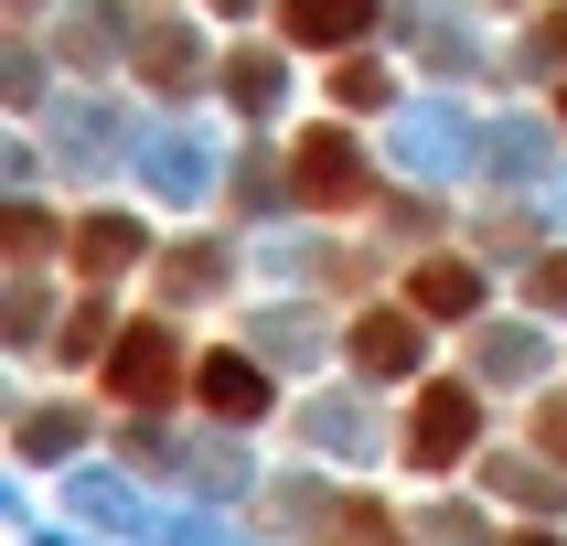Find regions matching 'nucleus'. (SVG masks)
Listing matches in <instances>:
<instances>
[{
  "mask_svg": "<svg viewBox=\"0 0 567 546\" xmlns=\"http://www.w3.org/2000/svg\"><path fill=\"white\" fill-rule=\"evenodd\" d=\"M183 375V353H172V332L161 321H128L118 343H107V364H96V385L118 396V408H161V385Z\"/></svg>",
  "mask_w": 567,
  "mask_h": 546,
  "instance_id": "obj_1",
  "label": "nucleus"
},
{
  "mask_svg": "<svg viewBox=\"0 0 567 546\" xmlns=\"http://www.w3.org/2000/svg\"><path fill=\"white\" fill-rule=\"evenodd\" d=\"M472 429H482L472 385H429V396L408 408V461H429V472H450V461L472 450Z\"/></svg>",
  "mask_w": 567,
  "mask_h": 546,
  "instance_id": "obj_2",
  "label": "nucleus"
},
{
  "mask_svg": "<svg viewBox=\"0 0 567 546\" xmlns=\"http://www.w3.org/2000/svg\"><path fill=\"white\" fill-rule=\"evenodd\" d=\"M353 193H364V151H353L343 128H311V140H300V204L332 215V204H353Z\"/></svg>",
  "mask_w": 567,
  "mask_h": 546,
  "instance_id": "obj_3",
  "label": "nucleus"
},
{
  "mask_svg": "<svg viewBox=\"0 0 567 546\" xmlns=\"http://www.w3.org/2000/svg\"><path fill=\"white\" fill-rule=\"evenodd\" d=\"M193 385H204V408H215V418H268V375H257L247 353H204Z\"/></svg>",
  "mask_w": 567,
  "mask_h": 546,
  "instance_id": "obj_4",
  "label": "nucleus"
},
{
  "mask_svg": "<svg viewBox=\"0 0 567 546\" xmlns=\"http://www.w3.org/2000/svg\"><path fill=\"white\" fill-rule=\"evenodd\" d=\"M353 364L364 375H408L417 364V311H364L353 321Z\"/></svg>",
  "mask_w": 567,
  "mask_h": 546,
  "instance_id": "obj_5",
  "label": "nucleus"
},
{
  "mask_svg": "<svg viewBox=\"0 0 567 546\" xmlns=\"http://www.w3.org/2000/svg\"><path fill=\"white\" fill-rule=\"evenodd\" d=\"M417 311H429V321H472L482 311V279H472V268H461V257H417Z\"/></svg>",
  "mask_w": 567,
  "mask_h": 546,
  "instance_id": "obj_6",
  "label": "nucleus"
},
{
  "mask_svg": "<svg viewBox=\"0 0 567 546\" xmlns=\"http://www.w3.org/2000/svg\"><path fill=\"white\" fill-rule=\"evenodd\" d=\"M279 22H289V43H353L375 22V0H289Z\"/></svg>",
  "mask_w": 567,
  "mask_h": 546,
  "instance_id": "obj_7",
  "label": "nucleus"
},
{
  "mask_svg": "<svg viewBox=\"0 0 567 546\" xmlns=\"http://www.w3.org/2000/svg\"><path fill=\"white\" fill-rule=\"evenodd\" d=\"M128 257H140V225L128 215H86L75 225V268H86V279H118Z\"/></svg>",
  "mask_w": 567,
  "mask_h": 546,
  "instance_id": "obj_8",
  "label": "nucleus"
},
{
  "mask_svg": "<svg viewBox=\"0 0 567 546\" xmlns=\"http://www.w3.org/2000/svg\"><path fill=\"white\" fill-rule=\"evenodd\" d=\"M332 96L343 107H385V64H332Z\"/></svg>",
  "mask_w": 567,
  "mask_h": 546,
  "instance_id": "obj_9",
  "label": "nucleus"
},
{
  "mask_svg": "<svg viewBox=\"0 0 567 546\" xmlns=\"http://www.w3.org/2000/svg\"><path fill=\"white\" fill-rule=\"evenodd\" d=\"M332 546H396V525H385L375 504H343V525H332Z\"/></svg>",
  "mask_w": 567,
  "mask_h": 546,
  "instance_id": "obj_10",
  "label": "nucleus"
},
{
  "mask_svg": "<svg viewBox=\"0 0 567 546\" xmlns=\"http://www.w3.org/2000/svg\"><path fill=\"white\" fill-rule=\"evenodd\" d=\"M140 64H151L161 86H183V75H193V43H183V32H151V54H140Z\"/></svg>",
  "mask_w": 567,
  "mask_h": 546,
  "instance_id": "obj_11",
  "label": "nucleus"
},
{
  "mask_svg": "<svg viewBox=\"0 0 567 546\" xmlns=\"http://www.w3.org/2000/svg\"><path fill=\"white\" fill-rule=\"evenodd\" d=\"M536 300H546V311H567V257H536Z\"/></svg>",
  "mask_w": 567,
  "mask_h": 546,
  "instance_id": "obj_12",
  "label": "nucleus"
},
{
  "mask_svg": "<svg viewBox=\"0 0 567 546\" xmlns=\"http://www.w3.org/2000/svg\"><path fill=\"white\" fill-rule=\"evenodd\" d=\"M536 54H567V11H546V22H536Z\"/></svg>",
  "mask_w": 567,
  "mask_h": 546,
  "instance_id": "obj_13",
  "label": "nucleus"
},
{
  "mask_svg": "<svg viewBox=\"0 0 567 546\" xmlns=\"http://www.w3.org/2000/svg\"><path fill=\"white\" fill-rule=\"evenodd\" d=\"M536 440H546V450L567 461V408H546V418H536Z\"/></svg>",
  "mask_w": 567,
  "mask_h": 546,
  "instance_id": "obj_14",
  "label": "nucleus"
},
{
  "mask_svg": "<svg viewBox=\"0 0 567 546\" xmlns=\"http://www.w3.org/2000/svg\"><path fill=\"white\" fill-rule=\"evenodd\" d=\"M514 546H557V536H514Z\"/></svg>",
  "mask_w": 567,
  "mask_h": 546,
  "instance_id": "obj_15",
  "label": "nucleus"
},
{
  "mask_svg": "<svg viewBox=\"0 0 567 546\" xmlns=\"http://www.w3.org/2000/svg\"><path fill=\"white\" fill-rule=\"evenodd\" d=\"M215 11H247V0H215Z\"/></svg>",
  "mask_w": 567,
  "mask_h": 546,
  "instance_id": "obj_16",
  "label": "nucleus"
},
{
  "mask_svg": "<svg viewBox=\"0 0 567 546\" xmlns=\"http://www.w3.org/2000/svg\"><path fill=\"white\" fill-rule=\"evenodd\" d=\"M557 119H567V96H557Z\"/></svg>",
  "mask_w": 567,
  "mask_h": 546,
  "instance_id": "obj_17",
  "label": "nucleus"
}]
</instances>
